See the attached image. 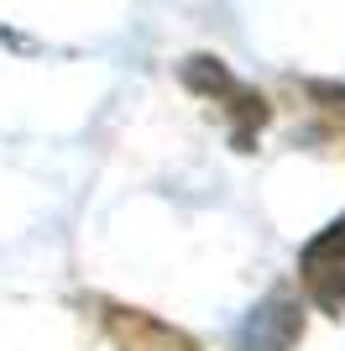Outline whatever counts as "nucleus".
I'll return each instance as SVG.
<instances>
[{
  "label": "nucleus",
  "mask_w": 345,
  "mask_h": 351,
  "mask_svg": "<svg viewBox=\"0 0 345 351\" xmlns=\"http://www.w3.org/2000/svg\"><path fill=\"white\" fill-rule=\"evenodd\" d=\"M178 79H183L199 100H209L220 110V121H225L235 152H257V136L267 132V121H272V100H267L257 84L235 79V73H230L220 58H209V53L183 58V63H178Z\"/></svg>",
  "instance_id": "1"
},
{
  "label": "nucleus",
  "mask_w": 345,
  "mask_h": 351,
  "mask_svg": "<svg viewBox=\"0 0 345 351\" xmlns=\"http://www.w3.org/2000/svg\"><path fill=\"white\" fill-rule=\"evenodd\" d=\"M298 289L319 315H330V320L345 315V210L298 252Z\"/></svg>",
  "instance_id": "2"
},
{
  "label": "nucleus",
  "mask_w": 345,
  "mask_h": 351,
  "mask_svg": "<svg viewBox=\"0 0 345 351\" xmlns=\"http://www.w3.org/2000/svg\"><path fill=\"white\" fill-rule=\"evenodd\" d=\"M94 309V320L100 330L110 336L115 351H199V341L178 330V325L157 320V315H146L136 304H120V299H89Z\"/></svg>",
  "instance_id": "3"
},
{
  "label": "nucleus",
  "mask_w": 345,
  "mask_h": 351,
  "mask_svg": "<svg viewBox=\"0 0 345 351\" xmlns=\"http://www.w3.org/2000/svg\"><path fill=\"white\" fill-rule=\"evenodd\" d=\"M303 341V299L288 283H277L261 304H251L235 336H230V351H293Z\"/></svg>",
  "instance_id": "4"
},
{
  "label": "nucleus",
  "mask_w": 345,
  "mask_h": 351,
  "mask_svg": "<svg viewBox=\"0 0 345 351\" xmlns=\"http://www.w3.org/2000/svg\"><path fill=\"white\" fill-rule=\"evenodd\" d=\"M298 95L309 105V121H314V142L335 147L345 158V84H335V79H303Z\"/></svg>",
  "instance_id": "5"
}]
</instances>
